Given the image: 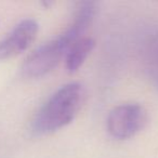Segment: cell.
I'll use <instances>...</instances> for the list:
<instances>
[{
    "label": "cell",
    "instance_id": "cell-3",
    "mask_svg": "<svg viewBox=\"0 0 158 158\" xmlns=\"http://www.w3.org/2000/svg\"><path fill=\"white\" fill-rule=\"evenodd\" d=\"M147 120V113L140 103H123L114 107L106 119V129L117 140L132 138L140 132Z\"/></svg>",
    "mask_w": 158,
    "mask_h": 158
},
{
    "label": "cell",
    "instance_id": "cell-1",
    "mask_svg": "<svg viewBox=\"0 0 158 158\" xmlns=\"http://www.w3.org/2000/svg\"><path fill=\"white\" fill-rule=\"evenodd\" d=\"M86 98L85 87L69 82L59 88L39 108L31 121L36 135L50 134L69 125L81 108Z\"/></svg>",
    "mask_w": 158,
    "mask_h": 158
},
{
    "label": "cell",
    "instance_id": "cell-4",
    "mask_svg": "<svg viewBox=\"0 0 158 158\" xmlns=\"http://www.w3.org/2000/svg\"><path fill=\"white\" fill-rule=\"evenodd\" d=\"M138 48L145 77L158 91V25L143 27L139 35Z\"/></svg>",
    "mask_w": 158,
    "mask_h": 158
},
{
    "label": "cell",
    "instance_id": "cell-5",
    "mask_svg": "<svg viewBox=\"0 0 158 158\" xmlns=\"http://www.w3.org/2000/svg\"><path fill=\"white\" fill-rule=\"evenodd\" d=\"M39 25L33 19L21 21L5 38L0 40V61L9 60L24 52L36 39Z\"/></svg>",
    "mask_w": 158,
    "mask_h": 158
},
{
    "label": "cell",
    "instance_id": "cell-6",
    "mask_svg": "<svg viewBox=\"0 0 158 158\" xmlns=\"http://www.w3.org/2000/svg\"><path fill=\"white\" fill-rule=\"evenodd\" d=\"M94 46V40L90 37H82L81 39L75 42L65 54L66 69L69 73H75L78 70L92 52Z\"/></svg>",
    "mask_w": 158,
    "mask_h": 158
},
{
    "label": "cell",
    "instance_id": "cell-2",
    "mask_svg": "<svg viewBox=\"0 0 158 158\" xmlns=\"http://www.w3.org/2000/svg\"><path fill=\"white\" fill-rule=\"evenodd\" d=\"M73 44L61 33L56 38L44 42L34 50L23 63L21 73L26 78H40L60 63Z\"/></svg>",
    "mask_w": 158,
    "mask_h": 158
}]
</instances>
